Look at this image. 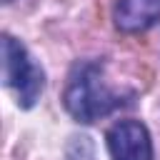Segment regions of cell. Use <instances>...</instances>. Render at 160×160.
Segmentation results:
<instances>
[{
    "label": "cell",
    "mask_w": 160,
    "mask_h": 160,
    "mask_svg": "<svg viewBox=\"0 0 160 160\" xmlns=\"http://www.w3.org/2000/svg\"><path fill=\"white\" fill-rule=\"evenodd\" d=\"M160 20V0H118L115 25L125 32H138Z\"/></svg>",
    "instance_id": "277c9868"
},
{
    "label": "cell",
    "mask_w": 160,
    "mask_h": 160,
    "mask_svg": "<svg viewBox=\"0 0 160 160\" xmlns=\"http://www.w3.org/2000/svg\"><path fill=\"white\" fill-rule=\"evenodd\" d=\"M5 2H12V0H5Z\"/></svg>",
    "instance_id": "5b68a950"
},
{
    "label": "cell",
    "mask_w": 160,
    "mask_h": 160,
    "mask_svg": "<svg viewBox=\"0 0 160 160\" xmlns=\"http://www.w3.org/2000/svg\"><path fill=\"white\" fill-rule=\"evenodd\" d=\"M108 150L112 160H152L150 132L138 120H120L108 130Z\"/></svg>",
    "instance_id": "3957f363"
},
{
    "label": "cell",
    "mask_w": 160,
    "mask_h": 160,
    "mask_svg": "<svg viewBox=\"0 0 160 160\" xmlns=\"http://www.w3.org/2000/svg\"><path fill=\"white\" fill-rule=\"evenodd\" d=\"M2 78L5 85L15 90L18 102L22 108H32L45 85L42 70L28 58L25 48L10 35H2Z\"/></svg>",
    "instance_id": "7a4b0ae2"
},
{
    "label": "cell",
    "mask_w": 160,
    "mask_h": 160,
    "mask_svg": "<svg viewBox=\"0 0 160 160\" xmlns=\"http://www.w3.org/2000/svg\"><path fill=\"white\" fill-rule=\"evenodd\" d=\"M115 105H118V98L108 90L98 65L85 62V65L75 68V72L65 88V108L75 120L92 122V120L108 115Z\"/></svg>",
    "instance_id": "6da1fadb"
}]
</instances>
